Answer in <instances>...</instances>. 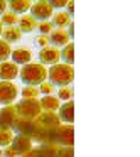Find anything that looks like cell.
Segmentation results:
<instances>
[{
    "instance_id": "39",
    "label": "cell",
    "mask_w": 140,
    "mask_h": 157,
    "mask_svg": "<svg viewBox=\"0 0 140 157\" xmlns=\"http://www.w3.org/2000/svg\"><path fill=\"white\" fill-rule=\"evenodd\" d=\"M0 157H4V155H2V150H0Z\"/></svg>"
},
{
    "instance_id": "21",
    "label": "cell",
    "mask_w": 140,
    "mask_h": 157,
    "mask_svg": "<svg viewBox=\"0 0 140 157\" xmlns=\"http://www.w3.org/2000/svg\"><path fill=\"white\" fill-rule=\"evenodd\" d=\"M59 149H61V145H58V144H41V147L37 150L41 154V157H56Z\"/></svg>"
},
{
    "instance_id": "33",
    "label": "cell",
    "mask_w": 140,
    "mask_h": 157,
    "mask_svg": "<svg viewBox=\"0 0 140 157\" xmlns=\"http://www.w3.org/2000/svg\"><path fill=\"white\" fill-rule=\"evenodd\" d=\"M2 155H5V157H19V154L15 152L12 147H5V150H2Z\"/></svg>"
},
{
    "instance_id": "15",
    "label": "cell",
    "mask_w": 140,
    "mask_h": 157,
    "mask_svg": "<svg viewBox=\"0 0 140 157\" xmlns=\"http://www.w3.org/2000/svg\"><path fill=\"white\" fill-rule=\"evenodd\" d=\"M12 61H14V64H29V61L32 59V52L29 51V49L25 48H19L17 51H12L10 54Z\"/></svg>"
},
{
    "instance_id": "24",
    "label": "cell",
    "mask_w": 140,
    "mask_h": 157,
    "mask_svg": "<svg viewBox=\"0 0 140 157\" xmlns=\"http://www.w3.org/2000/svg\"><path fill=\"white\" fill-rule=\"evenodd\" d=\"M12 130L10 128H0V147H9L12 144Z\"/></svg>"
},
{
    "instance_id": "22",
    "label": "cell",
    "mask_w": 140,
    "mask_h": 157,
    "mask_svg": "<svg viewBox=\"0 0 140 157\" xmlns=\"http://www.w3.org/2000/svg\"><path fill=\"white\" fill-rule=\"evenodd\" d=\"M51 24L56 25L58 29H62V27H66V25L71 24V19H69V15L66 14V12H58V14H54Z\"/></svg>"
},
{
    "instance_id": "16",
    "label": "cell",
    "mask_w": 140,
    "mask_h": 157,
    "mask_svg": "<svg viewBox=\"0 0 140 157\" xmlns=\"http://www.w3.org/2000/svg\"><path fill=\"white\" fill-rule=\"evenodd\" d=\"M58 117H59L61 122H66L68 125L73 123V120H74V106H73V101H68V103H64L62 106H59Z\"/></svg>"
},
{
    "instance_id": "36",
    "label": "cell",
    "mask_w": 140,
    "mask_h": 157,
    "mask_svg": "<svg viewBox=\"0 0 140 157\" xmlns=\"http://www.w3.org/2000/svg\"><path fill=\"white\" fill-rule=\"evenodd\" d=\"M73 12H74V4H73V2H68V12H66V14L71 15Z\"/></svg>"
},
{
    "instance_id": "38",
    "label": "cell",
    "mask_w": 140,
    "mask_h": 157,
    "mask_svg": "<svg viewBox=\"0 0 140 157\" xmlns=\"http://www.w3.org/2000/svg\"><path fill=\"white\" fill-rule=\"evenodd\" d=\"M0 36H2V24H0Z\"/></svg>"
},
{
    "instance_id": "13",
    "label": "cell",
    "mask_w": 140,
    "mask_h": 157,
    "mask_svg": "<svg viewBox=\"0 0 140 157\" xmlns=\"http://www.w3.org/2000/svg\"><path fill=\"white\" fill-rule=\"evenodd\" d=\"M19 76V68L14 63H0V81H10Z\"/></svg>"
},
{
    "instance_id": "9",
    "label": "cell",
    "mask_w": 140,
    "mask_h": 157,
    "mask_svg": "<svg viewBox=\"0 0 140 157\" xmlns=\"http://www.w3.org/2000/svg\"><path fill=\"white\" fill-rule=\"evenodd\" d=\"M36 123L46 127V128H56L61 125V120L56 112H41V115L36 118Z\"/></svg>"
},
{
    "instance_id": "26",
    "label": "cell",
    "mask_w": 140,
    "mask_h": 157,
    "mask_svg": "<svg viewBox=\"0 0 140 157\" xmlns=\"http://www.w3.org/2000/svg\"><path fill=\"white\" fill-rule=\"evenodd\" d=\"M17 22H19V17L15 14H12V12H5V14H2V19H0V24H5V25H9V27L15 25Z\"/></svg>"
},
{
    "instance_id": "10",
    "label": "cell",
    "mask_w": 140,
    "mask_h": 157,
    "mask_svg": "<svg viewBox=\"0 0 140 157\" xmlns=\"http://www.w3.org/2000/svg\"><path fill=\"white\" fill-rule=\"evenodd\" d=\"M10 147L19 154V155H22V154L29 152V150L32 149V139H31V137H27V135H19V133H17V135L12 139Z\"/></svg>"
},
{
    "instance_id": "29",
    "label": "cell",
    "mask_w": 140,
    "mask_h": 157,
    "mask_svg": "<svg viewBox=\"0 0 140 157\" xmlns=\"http://www.w3.org/2000/svg\"><path fill=\"white\" fill-rule=\"evenodd\" d=\"M37 31L41 32V36L51 34L52 32V24L51 22H41V24H37Z\"/></svg>"
},
{
    "instance_id": "17",
    "label": "cell",
    "mask_w": 140,
    "mask_h": 157,
    "mask_svg": "<svg viewBox=\"0 0 140 157\" xmlns=\"http://www.w3.org/2000/svg\"><path fill=\"white\" fill-rule=\"evenodd\" d=\"M2 37H4L2 41L10 44V42H17L22 37V32L17 25H12V27H5V31H2Z\"/></svg>"
},
{
    "instance_id": "31",
    "label": "cell",
    "mask_w": 140,
    "mask_h": 157,
    "mask_svg": "<svg viewBox=\"0 0 140 157\" xmlns=\"http://www.w3.org/2000/svg\"><path fill=\"white\" fill-rule=\"evenodd\" d=\"M74 152H73V147H61L56 154V157H73Z\"/></svg>"
},
{
    "instance_id": "34",
    "label": "cell",
    "mask_w": 140,
    "mask_h": 157,
    "mask_svg": "<svg viewBox=\"0 0 140 157\" xmlns=\"http://www.w3.org/2000/svg\"><path fill=\"white\" fill-rule=\"evenodd\" d=\"M22 157H41V154H39V150H37V149H31L29 152L22 154Z\"/></svg>"
},
{
    "instance_id": "12",
    "label": "cell",
    "mask_w": 140,
    "mask_h": 157,
    "mask_svg": "<svg viewBox=\"0 0 140 157\" xmlns=\"http://www.w3.org/2000/svg\"><path fill=\"white\" fill-rule=\"evenodd\" d=\"M39 61H41V64H58L59 61V51L56 48H44L41 49V52H39Z\"/></svg>"
},
{
    "instance_id": "3",
    "label": "cell",
    "mask_w": 140,
    "mask_h": 157,
    "mask_svg": "<svg viewBox=\"0 0 140 157\" xmlns=\"http://www.w3.org/2000/svg\"><path fill=\"white\" fill-rule=\"evenodd\" d=\"M15 110H17L19 117L27 120H36L39 115H41V103L36 98H22L21 101L15 105Z\"/></svg>"
},
{
    "instance_id": "30",
    "label": "cell",
    "mask_w": 140,
    "mask_h": 157,
    "mask_svg": "<svg viewBox=\"0 0 140 157\" xmlns=\"http://www.w3.org/2000/svg\"><path fill=\"white\" fill-rule=\"evenodd\" d=\"M54 91V86L51 85V83H41V88H39V93H42L44 96H49L51 93Z\"/></svg>"
},
{
    "instance_id": "19",
    "label": "cell",
    "mask_w": 140,
    "mask_h": 157,
    "mask_svg": "<svg viewBox=\"0 0 140 157\" xmlns=\"http://www.w3.org/2000/svg\"><path fill=\"white\" fill-rule=\"evenodd\" d=\"M39 103H41V110H44V112H56L59 108V98L51 96V95L44 96Z\"/></svg>"
},
{
    "instance_id": "6",
    "label": "cell",
    "mask_w": 140,
    "mask_h": 157,
    "mask_svg": "<svg viewBox=\"0 0 140 157\" xmlns=\"http://www.w3.org/2000/svg\"><path fill=\"white\" fill-rule=\"evenodd\" d=\"M15 98H17V86L10 81H0V103L9 106Z\"/></svg>"
},
{
    "instance_id": "14",
    "label": "cell",
    "mask_w": 140,
    "mask_h": 157,
    "mask_svg": "<svg viewBox=\"0 0 140 157\" xmlns=\"http://www.w3.org/2000/svg\"><path fill=\"white\" fill-rule=\"evenodd\" d=\"M47 39L52 46H58V48L59 46H68L69 44V36L64 29H56V31H52Z\"/></svg>"
},
{
    "instance_id": "5",
    "label": "cell",
    "mask_w": 140,
    "mask_h": 157,
    "mask_svg": "<svg viewBox=\"0 0 140 157\" xmlns=\"http://www.w3.org/2000/svg\"><path fill=\"white\" fill-rule=\"evenodd\" d=\"M51 15H52V7L49 5V2H36V4L31 5V17L36 22L37 21L46 22Z\"/></svg>"
},
{
    "instance_id": "25",
    "label": "cell",
    "mask_w": 140,
    "mask_h": 157,
    "mask_svg": "<svg viewBox=\"0 0 140 157\" xmlns=\"http://www.w3.org/2000/svg\"><path fill=\"white\" fill-rule=\"evenodd\" d=\"M10 54H12L10 46H9L5 41H2V39H0V63H5L9 58H10Z\"/></svg>"
},
{
    "instance_id": "11",
    "label": "cell",
    "mask_w": 140,
    "mask_h": 157,
    "mask_svg": "<svg viewBox=\"0 0 140 157\" xmlns=\"http://www.w3.org/2000/svg\"><path fill=\"white\" fill-rule=\"evenodd\" d=\"M17 117H19V113L15 110V106H12V105L4 106L0 110V128H10Z\"/></svg>"
},
{
    "instance_id": "37",
    "label": "cell",
    "mask_w": 140,
    "mask_h": 157,
    "mask_svg": "<svg viewBox=\"0 0 140 157\" xmlns=\"http://www.w3.org/2000/svg\"><path fill=\"white\" fill-rule=\"evenodd\" d=\"M5 9H7V2H0V15L5 14Z\"/></svg>"
},
{
    "instance_id": "18",
    "label": "cell",
    "mask_w": 140,
    "mask_h": 157,
    "mask_svg": "<svg viewBox=\"0 0 140 157\" xmlns=\"http://www.w3.org/2000/svg\"><path fill=\"white\" fill-rule=\"evenodd\" d=\"M31 2H27V0H12V2H9L7 7H10V12L12 14H25V12L31 9Z\"/></svg>"
},
{
    "instance_id": "28",
    "label": "cell",
    "mask_w": 140,
    "mask_h": 157,
    "mask_svg": "<svg viewBox=\"0 0 140 157\" xmlns=\"http://www.w3.org/2000/svg\"><path fill=\"white\" fill-rule=\"evenodd\" d=\"M58 96L61 100H71L73 98V88H69V86H62V88H59V93H58Z\"/></svg>"
},
{
    "instance_id": "20",
    "label": "cell",
    "mask_w": 140,
    "mask_h": 157,
    "mask_svg": "<svg viewBox=\"0 0 140 157\" xmlns=\"http://www.w3.org/2000/svg\"><path fill=\"white\" fill-rule=\"evenodd\" d=\"M19 29H21V32H32L34 29H37V22L31 15H22L19 19Z\"/></svg>"
},
{
    "instance_id": "7",
    "label": "cell",
    "mask_w": 140,
    "mask_h": 157,
    "mask_svg": "<svg viewBox=\"0 0 140 157\" xmlns=\"http://www.w3.org/2000/svg\"><path fill=\"white\" fill-rule=\"evenodd\" d=\"M36 125H37L36 120H27V118H22V117H17V118L14 120V123H12L10 130L14 128L19 135L31 137L32 133H34V130H36Z\"/></svg>"
},
{
    "instance_id": "27",
    "label": "cell",
    "mask_w": 140,
    "mask_h": 157,
    "mask_svg": "<svg viewBox=\"0 0 140 157\" xmlns=\"http://www.w3.org/2000/svg\"><path fill=\"white\" fill-rule=\"evenodd\" d=\"M37 95H39V88H36V86H27V88L22 90V96L24 98H36L37 100Z\"/></svg>"
},
{
    "instance_id": "8",
    "label": "cell",
    "mask_w": 140,
    "mask_h": 157,
    "mask_svg": "<svg viewBox=\"0 0 140 157\" xmlns=\"http://www.w3.org/2000/svg\"><path fill=\"white\" fill-rule=\"evenodd\" d=\"M54 130L56 128H46L42 125H36V130L31 135V139L37 140L41 144H56L54 142Z\"/></svg>"
},
{
    "instance_id": "32",
    "label": "cell",
    "mask_w": 140,
    "mask_h": 157,
    "mask_svg": "<svg viewBox=\"0 0 140 157\" xmlns=\"http://www.w3.org/2000/svg\"><path fill=\"white\" fill-rule=\"evenodd\" d=\"M36 44H37V46H41V48H42V49H44V48H46V46H47V44H49V39H47V37H46V36H39V37H37V39H36Z\"/></svg>"
},
{
    "instance_id": "2",
    "label": "cell",
    "mask_w": 140,
    "mask_h": 157,
    "mask_svg": "<svg viewBox=\"0 0 140 157\" xmlns=\"http://www.w3.org/2000/svg\"><path fill=\"white\" fill-rule=\"evenodd\" d=\"M47 78L52 86H68L73 81V78H74L73 66H68V64L51 66V69L47 71Z\"/></svg>"
},
{
    "instance_id": "4",
    "label": "cell",
    "mask_w": 140,
    "mask_h": 157,
    "mask_svg": "<svg viewBox=\"0 0 140 157\" xmlns=\"http://www.w3.org/2000/svg\"><path fill=\"white\" fill-rule=\"evenodd\" d=\"M54 142L61 147H73V125H59L54 130Z\"/></svg>"
},
{
    "instance_id": "23",
    "label": "cell",
    "mask_w": 140,
    "mask_h": 157,
    "mask_svg": "<svg viewBox=\"0 0 140 157\" xmlns=\"http://www.w3.org/2000/svg\"><path fill=\"white\" fill-rule=\"evenodd\" d=\"M59 58L64 61V64L71 66L73 63H74V46H73V44H68L61 52H59Z\"/></svg>"
},
{
    "instance_id": "1",
    "label": "cell",
    "mask_w": 140,
    "mask_h": 157,
    "mask_svg": "<svg viewBox=\"0 0 140 157\" xmlns=\"http://www.w3.org/2000/svg\"><path fill=\"white\" fill-rule=\"evenodd\" d=\"M21 81L24 83L25 86H36L41 85V83L46 81V76H47V71L42 64H25L24 68L21 69Z\"/></svg>"
},
{
    "instance_id": "35",
    "label": "cell",
    "mask_w": 140,
    "mask_h": 157,
    "mask_svg": "<svg viewBox=\"0 0 140 157\" xmlns=\"http://www.w3.org/2000/svg\"><path fill=\"white\" fill-rule=\"evenodd\" d=\"M49 5H51V7L52 9H59V7H64V5H68V2H62V0H61V2H58V0H56V2H49Z\"/></svg>"
}]
</instances>
